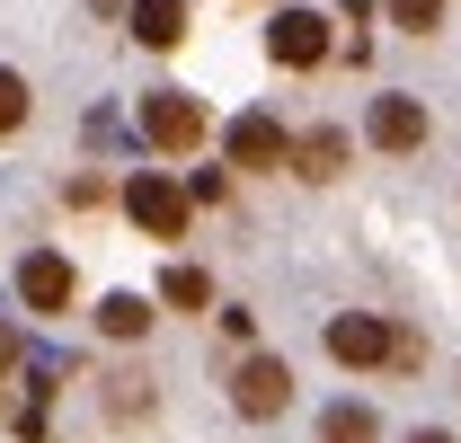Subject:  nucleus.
Segmentation results:
<instances>
[{"label":"nucleus","mask_w":461,"mask_h":443,"mask_svg":"<svg viewBox=\"0 0 461 443\" xmlns=\"http://www.w3.org/2000/svg\"><path fill=\"white\" fill-rule=\"evenodd\" d=\"M142 142H151V151H195V142H204V98L151 89V98H142Z\"/></svg>","instance_id":"1"},{"label":"nucleus","mask_w":461,"mask_h":443,"mask_svg":"<svg viewBox=\"0 0 461 443\" xmlns=\"http://www.w3.org/2000/svg\"><path fill=\"white\" fill-rule=\"evenodd\" d=\"M124 213L142 222L151 240H186V213H195V204H186V186H169L160 168H142V177L124 186Z\"/></svg>","instance_id":"2"},{"label":"nucleus","mask_w":461,"mask_h":443,"mask_svg":"<svg viewBox=\"0 0 461 443\" xmlns=\"http://www.w3.org/2000/svg\"><path fill=\"white\" fill-rule=\"evenodd\" d=\"M230 408H240V417H285L293 408V364L285 355H249V364L230 373Z\"/></svg>","instance_id":"3"},{"label":"nucleus","mask_w":461,"mask_h":443,"mask_svg":"<svg viewBox=\"0 0 461 443\" xmlns=\"http://www.w3.org/2000/svg\"><path fill=\"white\" fill-rule=\"evenodd\" d=\"M267 54L285 62V71H320L329 62V18L320 9H276L267 18Z\"/></svg>","instance_id":"4"},{"label":"nucleus","mask_w":461,"mask_h":443,"mask_svg":"<svg viewBox=\"0 0 461 443\" xmlns=\"http://www.w3.org/2000/svg\"><path fill=\"white\" fill-rule=\"evenodd\" d=\"M391 337L400 329H382L373 311H338L329 320V355H338L346 373H373V364H391Z\"/></svg>","instance_id":"5"},{"label":"nucleus","mask_w":461,"mask_h":443,"mask_svg":"<svg viewBox=\"0 0 461 443\" xmlns=\"http://www.w3.org/2000/svg\"><path fill=\"white\" fill-rule=\"evenodd\" d=\"M222 151H230V168H285L293 160V133L276 124V115H230Z\"/></svg>","instance_id":"6"},{"label":"nucleus","mask_w":461,"mask_h":443,"mask_svg":"<svg viewBox=\"0 0 461 443\" xmlns=\"http://www.w3.org/2000/svg\"><path fill=\"white\" fill-rule=\"evenodd\" d=\"M71 293H80V284H71V258H54V249H36V258L18 267V302H27V311H71Z\"/></svg>","instance_id":"7"},{"label":"nucleus","mask_w":461,"mask_h":443,"mask_svg":"<svg viewBox=\"0 0 461 443\" xmlns=\"http://www.w3.org/2000/svg\"><path fill=\"white\" fill-rule=\"evenodd\" d=\"M364 133H373L382 151H417V142H426V107H417V98H373Z\"/></svg>","instance_id":"8"},{"label":"nucleus","mask_w":461,"mask_h":443,"mask_svg":"<svg viewBox=\"0 0 461 443\" xmlns=\"http://www.w3.org/2000/svg\"><path fill=\"white\" fill-rule=\"evenodd\" d=\"M346 151H355V142H346L338 124H311V133L293 142V160H285V168H302L311 186H329V177H346Z\"/></svg>","instance_id":"9"},{"label":"nucleus","mask_w":461,"mask_h":443,"mask_svg":"<svg viewBox=\"0 0 461 443\" xmlns=\"http://www.w3.org/2000/svg\"><path fill=\"white\" fill-rule=\"evenodd\" d=\"M124 27H133V45L169 54L177 36H186V0H124Z\"/></svg>","instance_id":"10"},{"label":"nucleus","mask_w":461,"mask_h":443,"mask_svg":"<svg viewBox=\"0 0 461 443\" xmlns=\"http://www.w3.org/2000/svg\"><path fill=\"white\" fill-rule=\"evenodd\" d=\"M320 443H382V417H373L364 399H338V408L320 417Z\"/></svg>","instance_id":"11"},{"label":"nucleus","mask_w":461,"mask_h":443,"mask_svg":"<svg viewBox=\"0 0 461 443\" xmlns=\"http://www.w3.org/2000/svg\"><path fill=\"white\" fill-rule=\"evenodd\" d=\"M98 329L107 337H142L151 329V302H142V293H107V302H98Z\"/></svg>","instance_id":"12"},{"label":"nucleus","mask_w":461,"mask_h":443,"mask_svg":"<svg viewBox=\"0 0 461 443\" xmlns=\"http://www.w3.org/2000/svg\"><path fill=\"white\" fill-rule=\"evenodd\" d=\"M160 302H169V311H204V302H213L204 267H169V276H160Z\"/></svg>","instance_id":"13"},{"label":"nucleus","mask_w":461,"mask_h":443,"mask_svg":"<svg viewBox=\"0 0 461 443\" xmlns=\"http://www.w3.org/2000/svg\"><path fill=\"white\" fill-rule=\"evenodd\" d=\"M382 9L400 18L408 36H435V27H444V0H382Z\"/></svg>","instance_id":"14"},{"label":"nucleus","mask_w":461,"mask_h":443,"mask_svg":"<svg viewBox=\"0 0 461 443\" xmlns=\"http://www.w3.org/2000/svg\"><path fill=\"white\" fill-rule=\"evenodd\" d=\"M18 124H27V80L0 71V133H18Z\"/></svg>","instance_id":"15"},{"label":"nucleus","mask_w":461,"mask_h":443,"mask_svg":"<svg viewBox=\"0 0 461 443\" xmlns=\"http://www.w3.org/2000/svg\"><path fill=\"white\" fill-rule=\"evenodd\" d=\"M9 364H18V337H9V329H0V373H9Z\"/></svg>","instance_id":"16"},{"label":"nucleus","mask_w":461,"mask_h":443,"mask_svg":"<svg viewBox=\"0 0 461 443\" xmlns=\"http://www.w3.org/2000/svg\"><path fill=\"white\" fill-rule=\"evenodd\" d=\"M408 443H453V435H444V426H417V435H408Z\"/></svg>","instance_id":"17"}]
</instances>
